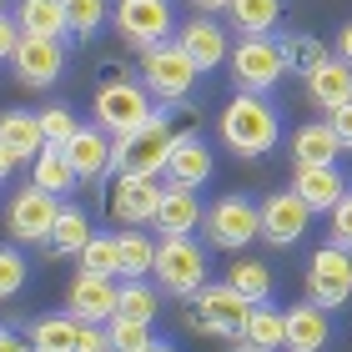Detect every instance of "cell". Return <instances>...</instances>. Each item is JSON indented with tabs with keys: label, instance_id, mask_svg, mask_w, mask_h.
<instances>
[{
	"label": "cell",
	"instance_id": "ba28073f",
	"mask_svg": "<svg viewBox=\"0 0 352 352\" xmlns=\"http://www.w3.org/2000/svg\"><path fill=\"white\" fill-rule=\"evenodd\" d=\"M227 60H232L236 86H242V91H257V96L277 91L282 76H287V60H282V51H277V41H272V36H242V41L232 45Z\"/></svg>",
	"mask_w": 352,
	"mask_h": 352
},
{
	"label": "cell",
	"instance_id": "e0dca14e",
	"mask_svg": "<svg viewBox=\"0 0 352 352\" xmlns=\"http://www.w3.org/2000/svg\"><path fill=\"white\" fill-rule=\"evenodd\" d=\"M176 45L197 60L201 76H212L221 60L232 56V41H227V25H217L212 15H191L186 25H176Z\"/></svg>",
	"mask_w": 352,
	"mask_h": 352
},
{
	"label": "cell",
	"instance_id": "7bdbcfd3",
	"mask_svg": "<svg viewBox=\"0 0 352 352\" xmlns=\"http://www.w3.org/2000/svg\"><path fill=\"white\" fill-rule=\"evenodd\" d=\"M327 121H332V131H338L342 151H352V101H342L338 111H327Z\"/></svg>",
	"mask_w": 352,
	"mask_h": 352
},
{
	"label": "cell",
	"instance_id": "60d3db41",
	"mask_svg": "<svg viewBox=\"0 0 352 352\" xmlns=\"http://www.w3.org/2000/svg\"><path fill=\"white\" fill-rule=\"evenodd\" d=\"M71 352H111L106 322H81V327H76V347H71Z\"/></svg>",
	"mask_w": 352,
	"mask_h": 352
},
{
	"label": "cell",
	"instance_id": "f6af8a7d",
	"mask_svg": "<svg viewBox=\"0 0 352 352\" xmlns=\"http://www.w3.org/2000/svg\"><path fill=\"white\" fill-rule=\"evenodd\" d=\"M332 51H338V56L347 60V66H352V21H347V25L338 30V45H332Z\"/></svg>",
	"mask_w": 352,
	"mask_h": 352
},
{
	"label": "cell",
	"instance_id": "7dc6e473",
	"mask_svg": "<svg viewBox=\"0 0 352 352\" xmlns=\"http://www.w3.org/2000/svg\"><path fill=\"white\" fill-rule=\"evenodd\" d=\"M217 10H232V0H197V15H217Z\"/></svg>",
	"mask_w": 352,
	"mask_h": 352
},
{
	"label": "cell",
	"instance_id": "74e56055",
	"mask_svg": "<svg viewBox=\"0 0 352 352\" xmlns=\"http://www.w3.org/2000/svg\"><path fill=\"white\" fill-rule=\"evenodd\" d=\"M25 277H30L25 257H21L15 247L0 242V302H6V297H21V292H25Z\"/></svg>",
	"mask_w": 352,
	"mask_h": 352
},
{
	"label": "cell",
	"instance_id": "7c38bea8",
	"mask_svg": "<svg viewBox=\"0 0 352 352\" xmlns=\"http://www.w3.org/2000/svg\"><path fill=\"white\" fill-rule=\"evenodd\" d=\"M56 217H60V197H51V191H41L30 182V186L15 191L10 206H6V232H10V242H41L45 247Z\"/></svg>",
	"mask_w": 352,
	"mask_h": 352
},
{
	"label": "cell",
	"instance_id": "83f0119b",
	"mask_svg": "<svg viewBox=\"0 0 352 352\" xmlns=\"http://www.w3.org/2000/svg\"><path fill=\"white\" fill-rule=\"evenodd\" d=\"M162 312V287L146 277H126L116 292V317H131V322H156Z\"/></svg>",
	"mask_w": 352,
	"mask_h": 352
},
{
	"label": "cell",
	"instance_id": "836d02e7",
	"mask_svg": "<svg viewBox=\"0 0 352 352\" xmlns=\"http://www.w3.org/2000/svg\"><path fill=\"white\" fill-rule=\"evenodd\" d=\"M277 51H282V60H287V71H297V76H307L322 56H332V51H327V41L307 36V30H287V36L277 41Z\"/></svg>",
	"mask_w": 352,
	"mask_h": 352
},
{
	"label": "cell",
	"instance_id": "6da1fadb",
	"mask_svg": "<svg viewBox=\"0 0 352 352\" xmlns=\"http://www.w3.org/2000/svg\"><path fill=\"white\" fill-rule=\"evenodd\" d=\"M221 141L232 146V156H242V162H257V156H267L272 146H277L282 136V116L277 106L267 101V96L257 91H236L227 106H221Z\"/></svg>",
	"mask_w": 352,
	"mask_h": 352
},
{
	"label": "cell",
	"instance_id": "f35d334b",
	"mask_svg": "<svg viewBox=\"0 0 352 352\" xmlns=\"http://www.w3.org/2000/svg\"><path fill=\"white\" fill-rule=\"evenodd\" d=\"M76 126L81 121L71 116V106H45L41 111V131H45V141H56V146H66V141L76 136Z\"/></svg>",
	"mask_w": 352,
	"mask_h": 352
},
{
	"label": "cell",
	"instance_id": "681fc988",
	"mask_svg": "<svg viewBox=\"0 0 352 352\" xmlns=\"http://www.w3.org/2000/svg\"><path fill=\"white\" fill-rule=\"evenodd\" d=\"M146 352H176V347H171V342H151Z\"/></svg>",
	"mask_w": 352,
	"mask_h": 352
},
{
	"label": "cell",
	"instance_id": "ac0fdd59",
	"mask_svg": "<svg viewBox=\"0 0 352 352\" xmlns=\"http://www.w3.org/2000/svg\"><path fill=\"white\" fill-rule=\"evenodd\" d=\"M292 191L312 206V217H327L352 186H347V176L338 171V162H327V166H297L292 171Z\"/></svg>",
	"mask_w": 352,
	"mask_h": 352
},
{
	"label": "cell",
	"instance_id": "ee69618b",
	"mask_svg": "<svg viewBox=\"0 0 352 352\" xmlns=\"http://www.w3.org/2000/svg\"><path fill=\"white\" fill-rule=\"evenodd\" d=\"M0 352H30V338H21V332L0 327Z\"/></svg>",
	"mask_w": 352,
	"mask_h": 352
},
{
	"label": "cell",
	"instance_id": "d4e9b609",
	"mask_svg": "<svg viewBox=\"0 0 352 352\" xmlns=\"http://www.w3.org/2000/svg\"><path fill=\"white\" fill-rule=\"evenodd\" d=\"M15 21H21L25 36H51V41L71 36V21H66V6H60V0H21V6H15Z\"/></svg>",
	"mask_w": 352,
	"mask_h": 352
},
{
	"label": "cell",
	"instance_id": "44dd1931",
	"mask_svg": "<svg viewBox=\"0 0 352 352\" xmlns=\"http://www.w3.org/2000/svg\"><path fill=\"white\" fill-rule=\"evenodd\" d=\"M212 171H217V162H212V151H206V141L201 136H176V146H171V162H166V182L171 186H206L212 182Z\"/></svg>",
	"mask_w": 352,
	"mask_h": 352
},
{
	"label": "cell",
	"instance_id": "4dcf8cb0",
	"mask_svg": "<svg viewBox=\"0 0 352 352\" xmlns=\"http://www.w3.org/2000/svg\"><path fill=\"white\" fill-rule=\"evenodd\" d=\"M76 317L66 312V317H36V322H30V352H71L76 347Z\"/></svg>",
	"mask_w": 352,
	"mask_h": 352
},
{
	"label": "cell",
	"instance_id": "cb8c5ba5",
	"mask_svg": "<svg viewBox=\"0 0 352 352\" xmlns=\"http://www.w3.org/2000/svg\"><path fill=\"white\" fill-rule=\"evenodd\" d=\"M30 182H36L41 191H51V197H66V191H76V186H81V176H76L71 156H66V146L45 141V146H41V156L30 162Z\"/></svg>",
	"mask_w": 352,
	"mask_h": 352
},
{
	"label": "cell",
	"instance_id": "1f68e13d",
	"mask_svg": "<svg viewBox=\"0 0 352 352\" xmlns=\"http://www.w3.org/2000/svg\"><path fill=\"white\" fill-rule=\"evenodd\" d=\"M227 282H232L247 302H272V267L257 262V257H236V262L227 267Z\"/></svg>",
	"mask_w": 352,
	"mask_h": 352
},
{
	"label": "cell",
	"instance_id": "8992f818",
	"mask_svg": "<svg viewBox=\"0 0 352 352\" xmlns=\"http://www.w3.org/2000/svg\"><path fill=\"white\" fill-rule=\"evenodd\" d=\"M201 232H206V242L221 247V252H242V247H252L262 236V201L232 191V197H221V201L206 206Z\"/></svg>",
	"mask_w": 352,
	"mask_h": 352
},
{
	"label": "cell",
	"instance_id": "277c9868",
	"mask_svg": "<svg viewBox=\"0 0 352 352\" xmlns=\"http://www.w3.org/2000/svg\"><path fill=\"white\" fill-rule=\"evenodd\" d=\"M171 146H176L171 111H156V116H151L146 126H136L131 136H116V171H131V176H166Z\"/></svg>",
	"mask_w": 352,
	"mask_h": 352
},
{
	"label": "cell",
	"instance_id": "3957f363",
	"mask_svg": "<svg viewBox=\"0 0 352 352\" xmlns=\"http://www.w3.org/2000/svg\"><path fill=\"white\" fill-rule=\"evenodd\" d=\"M151 277L176 302L197 297L201 287H206V252H201V242H197V236H162V242H156Z\"/></svg>",
	"mask_w": 352,
	"mask_h": 352
},
{
	"label": "cell",
	"instance_id": "b9f144b4",
	"mask_svg": "<svg viewBox=\"0 0 352 352\" xmlns=\"http://www.w3.org/2000/svg\"><path fill=\"white\" fill-rule=\"evenodd\" d=\"M15 45H21V21L0 10V60H10V56H15Z\"/></svg>",
	"mask_w": 352,
	"mask_h": 352
},
{
	"label": "cell",
	"instance_id": "8fae6325",
	"mask_svg": "<svg viewBox=\"0 0 352 352\" xmlns=\"http://www.w3.org/2000/svg\"><path fill=\"white\" fill-rule=\"evenodd\" d=\"M162 186L156 176H131V171H116L111 182V197H106V212L121 221V227H156V212H162Z\"/></svg>",
	"mask_w": 352,
	"mask_h": 352
},
{
	"label": "cell",
	"instance_id": "8d00e7d4",
	"mask_svg": "<svg viewBox=\"0 0 352 352\" xmlns=\"http://www.w3.org/2000/svg\"><path fill=\"white\" fill-rule=\"evenodd\" d=\"M106 332H111V352H146L156 342L151 322H131V317H111Z\"/></svg>",
	"mask_w": 352,
	"mask_h": 352
},
{
	"label": "cell",
	"instance_id": "5b68a950",
	"mask_svg": "<svg viewBox=\"0 0 352 352\" xmlns=\"http://www.w3.org/2000/svg\"><path fill=\"white\" fill-rule=\"evenodd\" d=\"M186 322L197 332H212V338H242L247 332V317L257 302H247L242 292H236L232 282H206L197 297H186Z\"/></svg>",
	"mask_w": 352,
	"mask_h": 352
},
{
	"label": "cell",
	"instance_id": "c3c4849f",
	"mask_svg": "<svg viewBox=\"0 0 352 352\" xmlns=\"http://www.w3.org/2000/svg\"><path fill=\"white\" fill-rule=\"evenodd\" d=\"M236 347H227V352H267V347H257V342H247V338H232Z\"/></svg>",
	"mask_w": 352,
	"mask_h": 352
},
{
	"label": "cell",
	"instance_id": "30bf717a",
	"mask_svg": "<svg viewBox=\"0 0 352 352\" xmlns=\"http://www.w3.org/2000/svg\"><path fill=\"white\" fill-rule=\"evenodd\" d=\"M307 297L317 302V307H327V312L352 302V252L347 247L327 242V247L312 252V262H307Z\"/></svg>",
	"mask_w": 352,
	"mask_h": 352
},
{
	"label": "cell",
	"instance_id": "7a4b0ae2",
	"mask_svg": "<svg viewBox=\"0 0 352 352\" xmlns=\"http://www.w3.org/2000/svg\"><path fill=\"white\" fill-rule=\"evenodd\" d=\"M91 106H96V126L111 131V136H131L136 126H146L156 116V96L141 81H131V76H111V81H101Z\"/></svg>",
	"mask_w": 352,
	"mask_h": 352
},
{
	"label": "cell",
	"instance_id": "7402d4cb",
	"mask_svg": "<svg viewBox=\"0 0 352 352\" xmlns=\"http://www.w3.org/2000/svg\"><path fill=\"white\" fill-rule=\"evenodd\" d=\"M201 201H197V191L191 186H162V212H156V232L162 236H191L201 227Z\"/></svg>",
	"mask_w": 352,
	"mask_h": 352
},
{
	"label": "cell",
	"instance_id": "ffe728a7",
	"mask_svg": "<svg viewBox=\"0 0 352 352\" xmlns=\"http://www.w3.org/2000/svg\"><path fill=\"white\" fill-rule=\"evenodd\" d=\"M332 338L327 327V307H317L312 297H302L287 307V352H322Z\"/></svg>",
	"mask_w": 352,
	"mask_h": 352
},
{
	"label": "cell",
	"instance_id": "e575fe53",
	"mask_svg": "<svg viewBox=\"0 0 352 352\" xmlns=\"http://www.w3.org/2000/svg\"><path fill=\"white\" fill-rule=\"evenodd\" d=\"M81 272H101V277H121V247H116V236H106V232H96L91 242L81 247Z\"/></svg>",
	"mask_w": 352,
	"mask_h": 352
},
{
	"label": "cell",
	"instance_id": "9c48e42d",
	"mask_svg": "<svg viewBox=\"0 0 352 352\" xmlns=\"http://www.w3.org/2000/svg\"><path fill=\"white\" fill-rule=\"evenodd\" d=\"M111 21H116V36L131 45V51H151V45L171 41V0H116V10H111Z\"/></svg>",
	"mask_w": 352,
	"mask_h": 352
},
{
	"label": "cell",
	"instance_id": "d6a6232c",
	"mask_svg": "<svg viewBox=\"0 0 352 352\" xmlns=\"http://www.w3.org/2000/svg\"><path fill=\"white\" fill-rule=\"evenodd\" d=\"M116 247H121V277H146V272L156 267V242L141 227L116 232Z\"/></svg>",
	"mask_w": 352,
	"mask_h": 352
},
{
	"label": "cell",
	"instance_id": "52a82bcc",
	"mask_svg": "<svg viewBox=\"0 0 352 352\" xmlns=\"http://www.w3.org/2000/svg\"><path fill=\"white\" fill-rule=\"evenodd\" d=\"M197 60H191L176 41H162V45H151V51H141V86H146L156 101H186L191 86H197Z\"/></svg>",
	"mask_w": 352,
	"mask_h": 352
},
{
	"label": "cell",
	"instance_id": "f907efd6",
	"mask_svg": "<svg viewBox=\"0 0 352 352\" xmlns=\"http://www.w3.org/2000/svg\"><path fill=\"white\" fill-rule=\"evenodd\" d=\"M0 10H6V0H0Z\"/></svg>",
	"mask_w": 352,
	"mask_h": 352
},
{
	"label": "cell",
	"instance_id": "4316f807",
	"mask_svg": "<svg viewBox=\"0 0 352 352\" xmlns=\"http://www.w3.org/2000/svg\"><path fill=\"white\" fill-rule=\"evenodd\" d=\"M0 141H6L21 162H36L41 146H45L41 116H30V111H0Z\"/></svg>",
	"mask_w": 352,
	"mask_h": 352
},
{
	"label": "cell",
	"instance_id": "d590c367",
	"mask_svg": "<svg viewBox=\"0 0 352 352\" xmlns=\"http://www.w3.org/2000/svg\"><path fill=\"white\" fill-rule=\"evenodd\" d=\"M60 6H66L71 36H81V41H91L96 30L111 21V6H106V0H60Z\"/></svg>",
	"mask_w": 352,
	"mask_h": 352
},
{
	"label": "cell",
	"instance_id": "f1b7e54d",
	"mask_svg": "<svg viewBox=\"0 0 352 352\" xmlns=\"http://www.w3.org/2000/svg\"><path fill=\"white\" fill-rule=\"evenodd\" d=\"M232 25L242 36H272L282 21V0H232Z\"/></svg>",
	"mask_w": 352,
	"mask_h": 352
},
{
	"label": "cell",
	"instance_id": "f546056e",
	"mask_svg": "<svg viewBox=\"0 0 352 352\" xmlns=\"http://www.w3.org/2000/svg\"><path fill=\"white\" fill-rule=\"evenodd\" d=\"M242 338L257 342V347H267V352H282V347H287V312H277L272 302H257L252 317H247V332H242Z\"/></svg>",
	"mask_w": 352,
	"mask_h": 352
},
{
	"label": "cell",
	"instance_id": "d6986e66",
	"mask_svg": "<svg viewBox=\"0 0 352 352\" xmlns=\"http://www.w3.org/2000/svg\"><path fill=\"white\" fill-rule=\"evenodd\" d=\"M302 86H307V101L317 111H338L342 101H352V66L332 51V56H322L307 76H302Z\"/></svg>",
	"mask_w": 352,
	"mask_h": 352
},
{
	"label": "cell",
	"instance_id": "9a60e30c",
	"mask_svg": "<svg viewBox=\"0 0 352 352\" xmlns=\"http://www.w3.org/2000/svg\"><path fill=\"white\" fill-rule=\"evenodd\" d=\"M66 156H71V166H76V176H81L86 186L116 176V136L101 131L96 121L91 126H76V136L66 141Z\"/></svg>",
	"mask_w": 352,
	"mask_h": 352
},
{
	"label": "cell",
	"instance_id": "603a6c76",
	"mask_svg": "<svg viewBox=\"0 0 352 352\" xmlns=\"http://www.w3.org/2000/svg\"><path fill=\"white\" fill-rule=\"evenodd\" d=\"M292 156H297V166H327V162H338L342 141H338V131H332V121L297 126V131H292Z\"/></svg>",
	"mask_w": 352,
	"mask_h": 352
},
{
	"label": "cell",
	"instance_id": "bcb514c9",
	"mask_svg": "<svg viewBox=\"0 0 352 352\" xmlns=\"http://www.w3.org/2000/svg\"><path fill=\"white\" fill-rule=\"evenodd\" d=\"M15 166H21V156H15V151L6 146V141H0V182H6V176H10Z\"/></svg>",
	"mask_w": 352,
	"mask_h": 352
},
{
	"label": "cell",
	"instance_id": "ab89813d",
	"mask_svg": "<svg viewBox=\"0 0 352 352\" xmlns=\"http://www.w3.org/2000/svg\"><path fill=\"white\" fill-rule=\"evenodd\" d=\"M327 242H338V247L352 252V191L327 212Z\"/></svg>",
	"mask_w": 352,
	"mask_h": 352
},
{
	"label": "cell",
	"instance_id": "4fadbf2b",
	"mask_svg": "<svg viewBox=\"0 0 352 352\" xmlns=\"http://www.w3.org/2000/svg\"><path fill=\"white\" fill-rule=\"evenodd\" d=\"M10 66H15V81H21V86L45 91V86H56V81H60V71H66V41L25 36V30H21V45H15Z\"/></svg>",
	"mask_w": 352,
	"mask_h": 352
},
{
	"label": "cell",
	"instance_id": "484cf974",
	"mask_svg": "<svg viewBox=\"0 0 352 352\" xmlns=\"http://www.w3.org/2000/svg\"><path fill=\"white\" fill-rule=\"evenodd\" d=\"M91 221H86V212L81 206H66L60 201V217H56V227H51V236H45V252L51 257H81V247L91 242Z\"/></svg>",
	"mask_w": 352,
	"mask_h": 352
},
{
	"label": "cell",
	"instance_id": "5bb4252c",
	"mask_svg": "<svg viewBox=\"0 0 352 352\" xmlns=\"http://www.w3.org/2000/svg\"><path fill=\"white\" fill-rule=\"evenodd\" d=\"M307 227H312V206L302 201L292 186L272 191V197L262 201V242H272V247H297L302 236H307Z\"/></svg>",
	"mask_w": 352,
	"mask_h": 352
},
{
	"label": "cell",
	"instance_id": "2e32d148",
	"mask_svg": "<svg viewBox=\"0 0 352 352\" xmlns=\"http://www.w3.org/2000/svg\"><path fill=\"white\" fill-rule=\"evenodd\" d=\"M116 277H101V272H76L71 292H66V312L76 322H111L116 317Z\"/></svg>",
	"mask_w": 352,
	"mask_h": 352
}]
</instances>
